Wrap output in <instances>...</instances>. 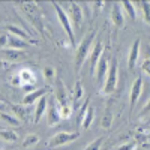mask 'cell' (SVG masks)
<instances>
[{
  "instance_id": "obj_2",
  "label": "cell",
  "mask_w": 150,
  "mask_h": 150,
  "mask_svg": "<svg viewBox=\"0 0 150 150\" xmlns=\"http://www.w3.org/2000/svg\"><path fill=\"white\" fill-rule=\"evenodd\" d=\"M117 80H119V65H117V60L112 59L111 63H108L107 78H105V81H104V86H102L101 93L105 95V96L114 93L116 87H117Z\"/></svg>"
},
{
  "instance_id": "obj_24",
  "label": "cell",
  "mask_w": 150,
  "mask_h": 150,
  "mask_svg": "<svg viewBox=\"0 0 150 150\" xmlns=\"http://www.w3.org/2000/svg\"><path fill=\"white\" fill-rule=\"evenodd\" d=\"M120 6H122V8H125L123 11L126 12V14H128V17H129L131 20H134V18L137 17V12H135V3H132V2H128V0H126V2L120 3Z\"/></svg>"
},
{
  "instance_id": "obj_31",
  "label": "cell",
  "mask_w": 150,
  "mask_h": 150,
  "mask_svg": "<svg viewBox=\"0 0 150 150\" xmlns=\"http://www.w3.org/2000/svg\"><path fill=\"white\" fill-rule=\"evenodd\" d=\"M135 147H137V141H131V143H128V144H122V146L117 147L116 150H135Z\"/></svg>"
},
{
  "instance_id": "obj_6",
  "label": "cell",
  "mask_w": 150,
  "mask_h": 150,
  "mask_svg": "<svg viewBox=\"0 0 150 150\" xmlns=\"http://www.w3.org/2000/svg\"><path fill=\"white\" fill-rule=\"evenodd\" d=\"M54 92H56V101H57L59 107L69 105V92H68V89L65 87L63 81H62L60 78L56 80V89H54Z\"/></svg>"
},
{
  "instance_id": "obj_12",
  "label": "cell",
  "mask_w": 150,
  "mask_h": 150,
  "mask_svg": "<svg viewBox=\"0 0 150 150\" xmlns=\"http://www.w3.org/2000/svg\"><path fill=\"white\" fill-rule=\"evenodd\" d=\"M111 21L116 26V29H120L125 23V17H123V11L120 9V3H114L112 5V11H111Z\"/></svg>"
},
{
  "instance_id": "obj_29",
  "label": "cell",
  "mask_w": 150,
  "mask_h": 150,
  "mask_svg": "<svg viewBox=\"0 0 150 150\" xmlns=\"http://www.w3.org/2000/svg\"><path fill=\"white\" fill-rule=\"evenodd\" d=\"M102 143H104V137H99V138L93 140L89 146L84 147L83 150H99V149H101V146H102Z\"/></svg>"
},
{
  "instance_id": "obj_33",
  "label": "cell",
  "mask_w": 150,
  "mask_h": 150,
  "mask_svg": "<svg viewBox=\"0 0 150 150\" xmlns=\"http://www.w3.org/2000/svg\"><path fill=\"white\" fill-rule=\"evenodd\" d=\"M23 90H26L27 93H32L33 92V84H23Z\"/></svg>"
},
{
  "instance_id": "obj_14",
  "label": "cell",
  "mask_w": 150,
  "mask_h": 150,
  "mask_svg": "<svg viewBox=\"0 0 150 150\" xmlns=\"http://www.w3.org/2000/svg\"><path fill=\"white\" fill-rule=\"evenodd\" d=\"M47 104H48L47 96H42L39 101H38L36 108H35V116H33V122H35V123H39V120H41V117H42V114H44V111L47 110Z\"/></svg>"
},
{
  "instance_id": "obj_8",
  "label": "cell",
  "mask_w": 150,
  "mask_h": 150,
  "mask_svg": "<svg viewBox=\"0 0 150 150\" xmlns=\"http://www.w3.org/2000/svg\"><path fill=\"white\" fill-rule=\"evenodd\" d=\"M69 11H71V24H74L75 29H80L83 26V9L78 3L71 2L69 3Z\"/></svg>"
},
{
  "instance_id": "obj_32",
  "label": "cell",
  "mask_w": 150,
  "mask_h": 150,
  "mask_svg": "<svg viewBox=\"0 0 150 150\" xmlns=\"http://www.w3.org/2000/svg\"><path fill=\"white\" fill-rule=\"evenodd\" d=\"M146 114H150V99L147 101V104L143 107V110L140 111V117H144Z\"/></svg>"
},
{
  "instance_id": "obj_23",
  "label": "cell",
  "mask_w": 150,
  "mask_h": 150,
  "mask_svg": "<svg viewBox=\"0 0 150 150\" xmlns=\"http://www.w3.org/2000/svg\"><path fill=\"white\" fill-rule=\"evenodd\" d=\"M93 119H95V110H93V107H89V108H87V111H86V116H84V119H83L81 126H83L84 129L90 128Z\"/></svg>"
},
{
  "instance_id": "obj_30",
  "label": "cell",
  "mask_w": 150,
  "mask_h": 150,
  "mask_svg": "<svg viewBox=\"0 0 150 150\" xmlns=\"http://www.w3.org/2000/svg\"><path fill=\"white\" fill-rule=\"evenodd\" d=\"M72 111H74V108H72L71 105L60 107V116H62V119H69L71 114H72Z\"/></svg>"
},
{
  "instance_id": "obj_17",
  "label": "cell",
  "mask_w": 150,
  "mask_h": 150,
  "mask_svg": "<svg viewBox=\"0 0 150 150\" xmlns=\"http://www.w3.org/2000/svg\"><path fill=\"white\" fill-rule=\"evenodd\" d=\"M83 98H84V87H83L81 81H77V83H75V87H74V95H72L74 104H77V105H75L77 110H78V104H80V101Z\"/></svg>"
},
{
  "instance_id": "obj_21",
  "label": "cell",
  "mask_w": 150,
  "mask_h": 150,
  "mask_svg": "<svg viewBox=\"0 0 150 150\" xmlns=\"http://www.w3.org/2000/svg\"><path fill=\"white\" fill-rule=\"evenodd\" d=\"M18 77H20L21 81L29 83V84H35V81H36L35 74H33L30 69H23V71H20V72H18Z\"/></svg>"
},
{
  "instance_id": "obj_37",
  "label": "cell",
  "mask_w": 150,
  "mask_h": 150,
  "mask_svg": "<svg viewBox=\"0 0 150 150\" xmlns=\"http://www.w3.org/2000/svg\"><path fill=\"white\" fill-rule=\"evenodd\" d=\"M5 110V102H0V112Z\"/></svg>"
},
{
  "instance_id": "obj_27",
  "label": "cell",
  "mask_w": 150,
  "mask_h": 150,
  "mask_svg": "<svg viewBox=\"0 0 150 150\" xmlns=\"http://www.w3.org/2000/svg\"><path fill=\"white\" fill-rule=\"evenodd\" d=\"M38 143H39V135H36V134H30L26 137V140H24L23 146L26 147V149H30L33 146H36Z\"/></svg>"
},
{
  "instance_id": "obj_25",
  "label": "cell",
  "mask_w": 150,
  "mask_h": 150,
  "mask_svg": "<svg viewBox=\"0 0 150 150\" xmlns=\"http://www.w3.org/2000/svg\"><path fill=\"white\" fill-rule=\"evenodd\" d=\"M42 75H44V78H45L47 83H51L56 78V69L53 66H44L42 68Z\"/></svg>"
},
{
  "instance_id": "obj_4",
  "label": "cell",
  "mask_w": 150,
  "mask_h": 150,
  "mask_svg": "<svg viewBox=\"0 0 150 150\" xmlns=\"http://www.w3.org/2000/svg\"><path fill=\"white\" fill-rule=\"evenodd\" d=\"M78 132H59L56 134L54 137H51L48 141V147L50 149H54V147H60V146H63V144H68L74 140H77L78 138Z\"/></svg>"
},
{
  "instance_id": "obj_15",
  "label": "cell",
  "mask_w": 150,
  "mask_h": 150,
  "mask_svg": "<svg viewBox=\"0 0 150 150\" xmlns=\"http://www.w3.org/2000/svg\"><path fill=\"white\" fill-rule=\"evenodd\" d=\"M29 45L27 41H24L21 39V38H17L14 35H8V47L12 48V50H21L23 51V48H26Z\"/></svg>"
},
{
  "instance_id": "obj_13",
  "label": "cell",
  "mask_w": 150,
  "mask_h": 150,
  "mask_svg": "<svg viewBox=\"0 0 150 150\" xmlns=\"http://www.w3.org/2000/svg\"><path fill=\"white\" fill-rule=\"evenodd\" d=\"M45 93H47V90L45 89H39V90H33L32 93H27L26 95V98L23 99V105H32V104H35L36 101H39V99L42 98V96H45Z\"/></svg>"
},
{
  "instance_id": "obj_26",
  "label": "cell",
  "mask_w": 150,
  "mask_h": 150,
  "mask_svg": "<svg viewBox=\"0 0 150 150\" xmlns=\"http://www.w3.org/2000/svg\"><path fill=\"white\" fill-rule=\"evenodd\" d=\"M143 11V18L147 24H150V2H137Z\"/></svg>"
},
{
  "instance_id": "obj_22",
  "label": "cell",
  "mask_w": 150,
  "mask_h": 150,
  "mask_svg": "<svg viewBox=\"0 0 150 150\" xmlns=\"http://www.w3.org/2000/svg\"><path fill=\"white\" fill-rule=\"evenodd\" d=\"M0 138L6 143H14L18 140V135L15 134V131H11V129H2L0 131Z\"/></svg>"
},
{
  "instance_id": "obj_3",
  "label": "cell",
  "mask_w": 150,
  "mask_h": 150,
  "mask_svg": "<svg viewBox=\"0 0 150 150\" xmlns=\"http://www.w3.org/2000/svg\"><path fill=\"white\" fill-rule=\"evenodd\" d=\"M53 6L56 8V12H57L59 21H60V24H62V27L65 29V32H66V35H68V39H69V42L74 45V44H75V36H74L72 24H71V20H69L68 14L63 11V8H62V6H60L57 2H54V3H53Z\"/></svg>"
},
{
  "instance_id": "obj_18",
  "label": "cell",
  "mask_w": 150,
  "mask_h": 150,
  "mask_svg": "<svg viewBox=\"0 0 150 150\" xmlns=\"http://www.w3.org/2000/svg\"><path fill=\"white\" fill-rule=\"evenodd\" d=\"M8 32H9V35H14V36L21 38V39L27 41V42H30V44H35L33 41H30L29 33H26L23 29H20V27H17V26H8Z\"/></svg>"
},
{
  "instance_id": "obj_7",
  "label": "cell",
  "mask_w": 150,
  "mask_h": 150,
  "mask_svg": "<svg viewBox=\"0 0 150 150\" xmlns=\"http://www.w3.org/2000/svg\"><path fill=\"white\" fill-rule=\"evenodd\" d=\"M48 126H56L60 123L62 116H60V108L56 99H51V102L48 105Z\"/></svg>"
},
{
  "instance_id": "obj_35",
  "label": "cell",
  "mask_w": 150,
  "mask_h": 150,
  "mask_svg": "<svg viewBox=\"0 0 150 150\" xmlns=\"http://www.w3.org/2000/svg\"><path fill=\"white\" fill-rule=\"evenodd\" d=\"M143 69H144L146 72H149V74H150V62H149V60H146L144 63H143Z\"/></svg>"
},
{
  "instance_id": "obj_28",
  "label": "cell",
  "mask_w": 150,
  "mask_h": 150,
  "mask_svg": "<svg viewBox=\"0 0 150 150\" xmlns=\"http://www.w3.org/2000/svg\"><path fill=\"white\" fill-rule=\"evenodd\" d=\"M0 120H3V122H6V123H9V125H14V126H18V125L21 123L17 117L8 114V112H5V111L0 112Z\"/></svg>"
},
{
  "instance_id": "obj_9",
  "label": "cell",
  "mask_w": 150,
  "mask_h": 150,
  "mask_svg": "<svg viewBox=\"0 0 150 150\" xmlns=\"http://www.w3.org/2000/svg\"><path fill=\"white\" fill-rule=\"evenodd\" d=\"M107 72H108V62H107L105 56L102 54L101 60H99V63H98V66H96V71H95L93 77L96 78L98 83H104L105 78H107Z\"/></svg>"
},
{
  "instance_id": "obj_36",
  "label": "cell",
  "mask_w": 150,
  "mask_h": 150,
  "mask_svg": "<svg viewBox=\"0 0 150 150\" xmlns=\"http://www.w3.org/2000/svg\"><path fill=\"white\" fill-rule=\"evenodd\" d=\"M21 80H20V77H18V75H17V77H14V78H12V84H17V86H21V83H20Z\"/></svg>"
},
{
  "instance_id": "obj_34",
  "label": "cell",
  "mask_w": 150,
  "mask_h": 150,
  "mask_svg": "<svg viewBox=\"0 0 150 150\" xmlns=\"http://www.w3.org/2000/svg\"><path fill=\"white\" fill-rule=\"evenodd\" d=\"M5 45H8V35L0 36V47H5Z\"/></svg>"
},
{
  "instance_id": "obj_19",
  "label": "cell",
  "mask_w": 150,
  "mask_h": 150,
  "mask_svg": "<svg viewBox=\"0 0 150 150\" xmlns=\"http://www.w3.org/2000/svg\"><path fill=\"white\" fill-rule=\"evenodd\" d=\"M11 110L14 111L15 117L20 122H26L27 120V108H26V105H11Z\"/></svg>"
},
{
  "instance_id": "obj_11",
  "label": "cell",
  "mask_w": 150,
  "mask_h": 150,
  "mask_svg": "<svg viewBox=\"0 0 150 150\" xmlns=\"http://www.w3.org/2000/svg\"><path fill=\"white\" fill-rule=\"evenodd\" d=\"M140 44H141V39L138 38V39H135V42L131 47L129 57H128V66H129V69H134L135 65H137V60H138V56H140Z\"/></svg>"
},
{
  "instance_id": "obj_16",
  "label": "cell",
  "mask_w": 150,
  "mask_h": 150,
  "mask_svg": "<svg viewBox=\"0 0 150 150\" xmlns=\"http://www.w3.org/2000/svg\"><path fill=\"white\" fill-rule=\"evenodd\" d=\"M2 54L8 59V60H21V59H24L27 54L24 53V51H21V50H12V48H6V50H3L2 51Z\"/></svg>"
},
{
  "instance_id": "obj_38",
  "label": "cell",
  "mask_w": 150,
  "mask_h": 150,
  "mask_svg": "<svg viewBox=\"0 0 150 150\" xmlns=\"http://www.w3.org/2000/svg\"><path fill=\"white\" fill-rule=\"evenodd\" d=\"M0 102H5V104H6V101H5V98H2V96H0Z\"/></svg>"
},
{
  "instance_id": "obj_1",
  "label": "cell",
  "mask_w": 150,
  "mask_h": 150,
  "mask_svg": "<svg viewBox=\"0 0 150 150\" xmlns=\"http://www.w3.org/2000/svg\"><path fill=\"white\" fill-rule=\"evenodd\" d=\"M95 32H90L87 33L83 41L80 42L78 48H77V53H75V68H77V71H80L83 68V65L87 62V57L90 56V50L93 47V41H95Z\"/></svg>"
},
{
  "instance_id": "obj_20",
  "label": "cell",
  "mask_w": 150,
  "mask_h": 150,
  "mask_svg": "<svg viewBox=\"0 0 150 150\" xmlns=\"http://www.w3.org/2000/svg\"><path fill=\"white\" fill-rule=\"evenodd\" d=\"M112 123V111H111V102L107 104L105 112H104V119H102V128L104 129H110Z\"/></svg>"
},
{
  "instance_id": "obj_10",
  "label": "cell",
  "mask_w": 150,
  "mask_h": 150,
  "mask_svg": "<svg viewBox=\"0 0 150 150\" xmlns=\"http://www.w3.org/2000/svg\"><path fill=\"white\" fill-rule=\"evenodd\" d=\"M141 90H143V78H141V77H138V78H137V80L134 81V84H132V89H131V96H129L131 111L134 110L135 102L138 101V98H140V95H141Z\"/></svg>"
},
{
  "instance_id": "obj_5",
  "label": "cell",
  "mask_w": 150,
  "mask_h": 150,
  "mask_svg": "<svg viewBox=\"0 0 150 150\" xmlns=\"http://www.w3.org/2000/svg\"><path fill=\"white\" fill-rule=\"evenodd\" d=\"M104 54V44L101 39H98L92 48V51H90V56H89V65H90V74L95 75V71H96V66L99 63V60H101Z\"/></svg>"
}]
</instances>
